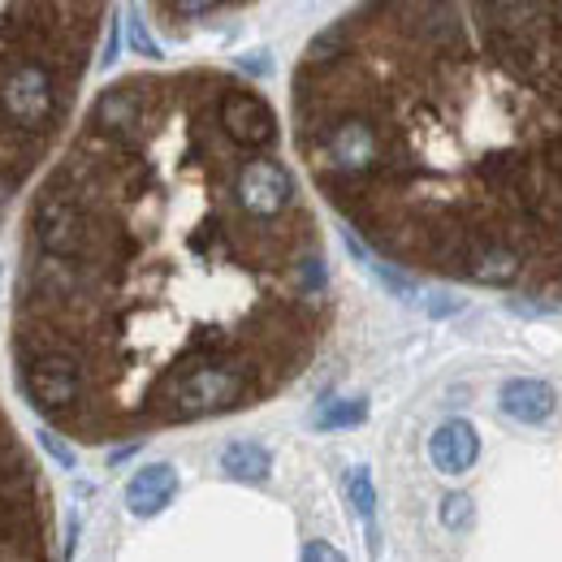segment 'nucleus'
I'll list each match as a JSON object with an SVG mask.
<instances>
[{"mask_svg":"<svg viewBox=\"0 0 562 562\" xmlns=\"http://www.w3.org/2000/svg\"><path fill=\"white\" fill-rule=\"evenodd\" d=\"M329 321L325 225L281 113L243 74L104 82L22 200L9 363L78 446L265 407Z\"/></svg>","mask_w":562,"mask_h":562,"instance_id":"obj_1","label":"nucleus"},{"mask_svg":"<svg viewBox=\"0 0 562 562\" xmlns=\"http://www.w3.org/2000/svg\"><path fill=\"white\" fill-rule=\"evenodd\" d=\"M290 147L385 265L562 303V0H355L290 74Z\"/></svg>","mask_w":562,"mask_h":562,"instance_id":"obj_2","label":"nucleus"},{"mask_svg":"<svg viewBox=\"0 0 562 562\" xmlns=\"http://www.w3.org/2000/svg\"><path fill=\"white\" fill-rule=\"evenodd\" d=\"M113 0H0V229L82 109Z\"/></svg>","mask_w":562,"mask_h":562,"instance_id":"obj_3","label":"nucleus"},{"mask_svg":"<svg viewBox=\"0 0 562 562\" xmlns=\"http://www.w3.org/2000/svg\"><path fill=\"white\" fill-rule=\"evenodd\" d=\"M53 541L57 510L44 463L0 394V562L48 559Z\"/></svg>","mask_w":562,"mask_h":562,"instance_id":"obj_4","label":"nucleus"},{"mask_svg":"<svg viewBox=\"0 0 562 562\" xmlns=\"http://www.w3.org/2000/svg\"><path fill=\"white\" fill-rule=\"evenodd\" d=\"M476 454H481L476 432L463 420H450L437 428V437H432V463L441 472H468L476 463Z\"/></svg>","mask_w":562,"mask_h":562,"instance_id":"obj_5","label":"nucleus"},{"mask_svg":"<svg viewBox=\"0 0 562 562\" xmlns=\"http://www.w3.org/2000/svg\"><path fill=\"white\" fill-rule=\"evenodd\" d=\"M502 412L524 424H541L554 416V390L546 381H510L502 385Z\"/></svg>","mask_w":562,"mask_h":562,"instance_id":"obj_6","label":"nucleus"}]
</instances>
